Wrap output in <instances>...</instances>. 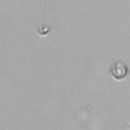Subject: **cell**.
Segmentation results:
<instances>
[{
    "label": "cell",
    "instance_id": "6da1fadb",
    "mask_svg": "<svg viewBox=\"0 0 130 130\" xmlns=\"http://www.w3.org/2000/svg\"><path fill=\"white\" fill-rule=\"evenodd\" d=\"M128 73V67L125 65L124 62H114L111 65V75L114 76L116 80H122L125 78Z\"/></svg>",
    "mask_w": 130,
    "mask_h": 130
}]
</instances>
